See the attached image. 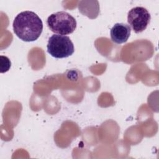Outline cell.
<instances>
[{
  "instance_id": "obj_1",
  "label": "cell",
  "mask_w": 159,
  "mask_h": 159,
  "mask_svg": "<svg viewBox=\"0 0 159 159\" xmlns=\"http://www.w3.org/2000/svg\"><path fill=\"white\" fill-rule=\"evenodd\" d=\"M13 30L22 40L33 42L38 39L43 30V23L37 14L25 11L19 13L14 19Z\"/></svg>"
},
{
  "instance_id": "obj_2",
  "label": "cell",
  "mask_w": 159,
  "mask_h": 159,
  "mask_svg": "<svg viewBox=\"0 0 159 159\" xmlns=\"http://www.w3.org/2000/svg\"><path fill=\"white\" fill-rule=\"evenodd\" d=\"M47 24L52 32L61 35L73 33L76 27L75 19L65 11L52 14L47 18Z\"/></svg>"
},
{
  "instance_id": "obj_3",
  "label": "cell",
  "mask_w": 159,
  "mask_h": 159,
  "mask_svg": "<svg viewBox=\"0 0 159 159\" xmlns=\"http://www.w3.org/2000/svg\"><path fill=\"white\" fill-rule=\"evenodd\" d=\"M48 53L56 58H66L75 52L74 45L69 37L58 34L52 35L47 43Z\"/></svg>"
},
{
  "instance_id": "obj_4",
  "label": "cell",
  "mask_w": 159,
  "mask_h": 159,
  "mask_svg": "<svg viewBox=\"0 0 159 159\" xmlns=\"http://www.w3.org/2000/svg\"><path fill=\"white\" fill-rule=\"evenodd\" d=\"M150 19V14L143 7H133L127 14V22L137 34L140 33L147 29Z\"/></svg>"
},
{
  "instance_id": "obj_5",
  "label": "cell",
  "mask_w": 159,
  "mask_h": 159,
  "mask_svg": "<svg viewBox=\"0 0 159 159\" xmlns=\"http://www.w3.org/2000/svg\"><path fill=\"white\" fill-rule=\"evenodd\" d=\"M131 32L130 27L124 23H116L110 31L111 38L113 42L121 44L127 41Z\"/></svg>"
}]
</instances>
